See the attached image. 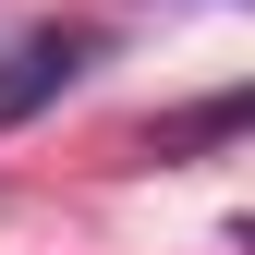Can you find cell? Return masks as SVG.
I'll use <instances>...</instances> for the list:
<instances>
[{"label":"cell","instance_id":"1","mask_svg":"<svg viewBox=\"0 0 255 255\" xmlns=\"http://www.w3.org/2000/svg\"><path fill=\"white\" fill-rule=\"evenodd\" d=\"M85 61H98V37H85V24H24V37L0 49V122H37L61 85L85 73Z\"/></svg>","mask_w":255,"mask_h":255},{"label":"cell","instance_id":"2","mask_svg":"<svg viewBox=\"0 0 255 255\" xmlns=\"http://www.w3.org/2000/svg\"><path fill=\"white\" fill-rule=\"evenodd\" d=\"M219 134H243V98H207V110L158 122V158H170V146H219Z\"/></svg>","mask_w":255,"mask_h":255}]
</instances>
